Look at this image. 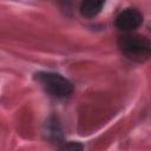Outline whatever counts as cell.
<instances>
[{"label": "cell", "mask_w": 151, "mask_h": 151, "mask_svg": "<svg viewBox=\"0 0 151 151\" xmlns=\"http://www.w3.org/2000/svg\"><path fill=\"white\" fill-rule=\"evenodd\" d=\"M118 46L122 53L133 61L143 63L147 60L151 54L150 40L139 34L127 33L122 35L118 40Z\"/></svg>", "instance_id": "6da1fadb"}, {"label": "cell", "mask_w": 151, "mask_h": 151, "mask_svg": "<svg viewBox=\"0 0 151 151\" xmlns=\"http://www.w3.org/2000/svg\"><path fill=\"white\" fill-rule=\"evenodd\" d=\"M35 79L41 84L46 92L55 98H65L73 92L72 83L59 73L39 72L35 74Z\"/></svg>", "instance_id": "7a4b0ae2"}, {"label": "cell", "mask_w": 151, "mask_h": 151, "mask_svg": "<svg viewBox=\"0 0 151 151\" xmlns=\"http://www.w3.org/2000/svg\"><path fill=\"white\" fill-rule=\"evenodd\" d=\"M143 22L142 13L136 8H126L120 12L116 18V26L122 31H133L138 28Z\"/></svg>", "instance_id": "3957f363"}, {"label": "cell", "mask_w": 151, "mask_h": 151, "mask_svg": "<svg viewBox=\"0 0 151 151\" xmlns=\"http://www.w3.org/2000/svg\"><path fill=\"white\" fill-rule=\"evenodd\" d=\"M103 7H104V1H100V0H86V1H83L80 4L79 11H80V14L84 18L92 19V18L97 17L101 12Z\"/></svg>", "instance_id": "277c9868"}, {"label": "cell", "mask_w": 151, "mask_h": 151, "mask_svg": "<svg viewBox=\"0 0 151 151\" xmlns=\"http://www.w3.org/2000/svg\"><path fill=\"white\" fill-rule=\"evenodd\" d=\"M84 150V145L79 142H66L64 144H61L57 151H83Z\"/></svg>", "instance_id": "5b68a950"}]
</instances>
